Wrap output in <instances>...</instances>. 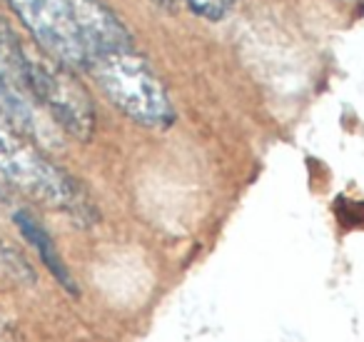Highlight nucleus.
<instances>
[{
	"instance_id": "1",
	"label": "nucleus",
	"mask_w": 364,
	"mask_h": 342,
	"mask_svg": "<svg viewBox=\"0 0 364 342\" xmlns=\"http://www.w3.org/2000/svg\"><path fill=\"white\" fill-rule=\"evenodd\" d=\"M82 71L92 78L100 93L132 123L147 130H165L175 120V108L167 88L155 76L150 63L135 46L87 56Z\"/></svg>"
},
{
	"instance_id": "2",
	"label": "nucleus",
	"mask_w": 364,
	"mask_h": 342,
	"mask_svg": "<svg viewBox=\"0 0 364 342\" xmlns=\"http://www.w3.org/2000/svg\"><path fill=\"white\" fill-rule=\"evenodd\" d=\"M0 175L13 185V190L73 215L75 220L92 222L95 207L90 197L63 167H58L43 152L41 145L18 133L0 118Z\"/></svg>"
},
{
	"instance_id": "3",
	"label": "nucleus",
	"mask_w": 364,
	"mask_h": 342,
	"mask_svg": "<svg viewBox=\"0 0 364 342\" xmlns=\"http://www.w3.org/2000/svg\"><path fill=\"white\" fill-rule=\"evenodd\" d=\"M23 78L31 95L65 135L80 142L90 140L95 133V105L73 68L50 58L36 43H23Z\"/></svg>"
},
{
	"instance_id": "4",
	"label": "nucleus",
	"mask_w": 364,
	"mask_h": 342,
	"mask_svg": "<svg viewBox=\"0 0 364 342\" xmlns=\"http://www.w3.org/2000/svg\"><path fill=\"white\" fill-rule=\"evenodd\" d=\"M33 43L73 71H82L87 61L85 46L73 18L70 0H8Z\"/></svg>"
},
{
	"instance_id": "5",
	"label": "nucleus",
	"mask_w": 364,
	"mask_h": 342,
	"mask_svg": "<svg viewBox=\"0 0 364 342\" xmlns=\"http://www.w3.org/2000/svg\"><path fill=\"white\" fill-rule=\"evenodd\" d=\"M70 8L87 56L135 46L127 26L102 0H70Z\"/></svg>"
},
{
	"instance_id": "6",
	"label": "nucleus",
	"mask_w": 364,
	"mask_h": 342,
	"mask_svg": "<svg viewBox=\"0 0 364 342\" xmlns=\"http://www.w3.org/2000/svg\"><path fill=\"white\" fill-rule=\"evenodd\" d=\"M13 220H16L21 235L26 237V240L38 250L43 265L50 270V275L55 277V280L60 282V285L65 287L70 295H77V282L73 280L70 270H68L65 260H63L60 252H58V245H55V240L50 237V232H48L46 227H43L41 222H38L28 210H18Z\"/></svg>"
},
{
	"instance_id": "7",
	"label": "nucleus",
	"mask_w": 364,
	"mask_h": 342,
	"mask_svg": "<svg viewBox=\"0 0 364 342\" xmlns=\"http://www.w3.org/2000/svg\"><path fill=\"white\" fill-rule=\"evenodd\" d=\"M0 277L18 282V285H33L36 282V272H33L31 262L16 247H11L3 240H0Z\"/></svg>"
},
{
	"instance_id": "8",
	"label": "nucleus",
	"mask_w": 364,
	"mask_h": 342,
	"mask_svg": "<svg viewBox=\"0 0 364 342\" xmlns=\"http://www.w3.org/2000/svg\"><path fill=\"white\" fill-rule=\"evenodd\" d=\"M0 66L13 68L23 76V43L3 18H0Z\"/></svg>"
},
{
	"instance_id": "9",
	"label": "nucleus",
	"mask_w": 364,
	"mask_h": 342,
	"mask_svg": "<svg viewBox=\"0 0 364 342\" xmlns=\"http://www.w3.org/2000/svg\"><path fill=\"white\" fill-rule=\"evenodd\" d=\"M182 3H185L198 18L213 21V23L225 21V18L232 13V6H235V0H182Z\"/></svg>"
},
{
	"instance_id": "10",
	"label": "nucleus",
	"mask_w": 364,
	"mask_h": 342,
	"mask_svg": "<svg viewBox=\"0 0 364 342\" xmlns=\"http://www.w3.org/2000/svg\"><path fill=\"white\" fill-rule=\"evenodd\" d=\"M13 192H16V190H13V185L6 180V177L0 175V200L8 202V200H11V197H13Z\"/></svg>"
}]
</instances>
